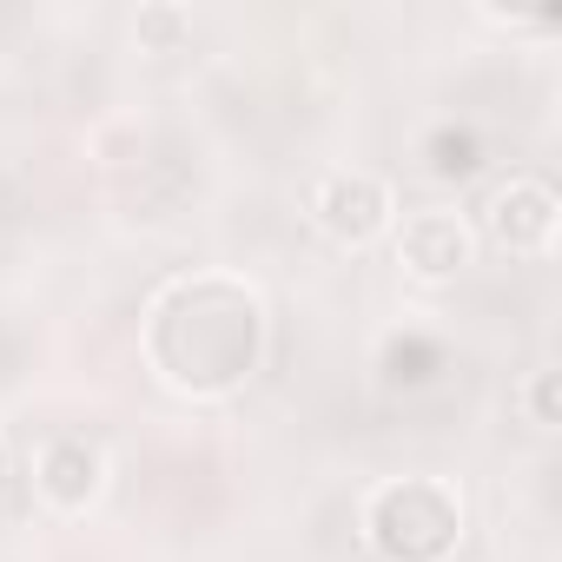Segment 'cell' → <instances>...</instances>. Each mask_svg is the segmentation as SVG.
Listing matches in <instances>:
<instances>
[{"mask_svg":"<svg viewBox=\"0 0 562 562\" xmlns=\"http://www.w3.org/2000/svg\"><path fill=\"white\" fill-rule=\"evenodd\" d=\"M384 212H391V199H384V186L378 179H364V172H331L325 179V192H318V218H325V232H338V238H371L378 225H384Z\"/></svg>","mask_w":562,"mask_h":562,"instance_id":"cell-1","label":"cell"},{"mask_svg":"<svg viewBox=\"0 0 562 562\" xmlns=\"http://www.w3.org/2000/svg\"><path fill=\"white\" fill-rule=\"evenodd\" d=\"M397 251H404L411 271L443 278V271H457V265L470 258V232H463L450 212H411L404 232H397Z\"/></svg>","mask_w":562,"mask_h":562,"instance_id":"cell-2","label":"cell"},{"mask_svg":"<svg viewBox=\"0 0 562 562\" xmlns=\"http://www.w3.org/2000/svg\"><path fill=\"white\" fill-rule=\"evenodd\" d=\"M496 232H503L509 245H549V232H555V199H549V186L522 179V186L496 192Z\"/></svg>","mask_w":562,"mask_h":562,"instance_id":"cell-3","label":"cell"},{"mask_svg":"<svg viewBox=\"0 0 562 562\" xmlns=\"http://www.w3.org/2000/svg\"><path fill=\"white\" fill-rule=\"evenodd\" d=\"M93 483H100V457L80 443V437H60L47 457H41V490L54 496V503H87L93 496Z\"/></svg>","mask_w":562,"mask_h":562,"instance_id":"cell-4","label":"cell"},{"mask_svg":"<svg viewBox=\"0 0 562 562\" xmlns=\"http://www.w3.org/2000/svg\"><path fill=\"white\" fill-rule=\"evenodd\" d=\"M0 483H8V450H0Z\"/></svg>","mask_w":562,"mask_h":562,"instance_id":"cell-5","label":"cell"}]
</instances>
